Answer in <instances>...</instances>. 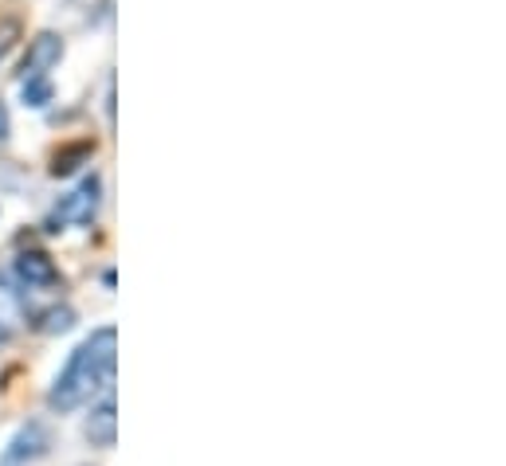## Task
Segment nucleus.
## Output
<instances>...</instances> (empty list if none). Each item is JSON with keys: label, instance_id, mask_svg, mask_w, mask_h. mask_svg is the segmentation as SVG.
<instances>
[{"label": "nucleus", "instance_id": "9b49d317", "mask_svg": "<svg viewBox=\"0 0 506 466\" xmlns=\"http://www.w3.org/2000/svg\"><path fill=\"white\" fill-rule=\"evenodd\" d=\"M8 341V321H5V314H0V345Z\"/></svg>", "mask_w": 506, "mask_h": 466}, {"label": "nucleus", "instance_id": "6e6552de", "mask_svg": "<svg viewBox=\"0 0 506 466\" xmlns=\"http://www.w3.org/2000/svg\"><path fill=\"white\" fill-rule=\"evenodd\" d=\"M71 326H75V309L71 306H52V309L40 314V321H35L40 333H67Z\"/></svg>", "mask_w": 506, "mask_h": 466}, {"label": "nucleus", "instance_id": "20e7f679", "mask_svg": "<svg viewBox=\"0 0 506 466\" xmlns=\"http://www.w3.org/2000/svg\"><path fill=\"white\" fill-rule=\"evenodd\" d=\"M59 59H63V35L40 32L28 43V55H24V63H20V82L24 79H47V71H52Z\"/></svg>", "mask_w": 506, "mask_h": 466}, {"label": "nucleus", "instance_id": "1a4fd4ad", "mask_svg": "<svg viewBox=\"0 0 506 466\" xmlns=\"http://www.w3.org/2000/svg\"><path fill=\"white\" fill-rule=\"evenodd\" d=\"M20 99H24V106H32V110H43V106L52 102V79H24Z\"/></svg>", "mask_w": 506, "mask_h": 466}, {"label": "nucleus", "instance_id": "f03ea898", "mask_svg": "<svg viewBox=\"0 0 506 466\" xmlns=\"http://www.w3.org/2000/svg\"><path fill=\"white\" fill-rule=\"evenodd\" d=\"M99 204H102V181L99 173L82 176V185L75 188V193H67L59 204L52 208V216L43 220L47 232H63V228H91L94 216H99Z\"/></svg>", "mask_w": 506, "mask_h": 466}, {"label": "nucleus", "instance_id": "9d476101", "mask_svg": "<svg viewBox=\"0 0 506 466\" xmlns=\"http://www.w3.org/2000/svg\"><path fill=\"white\" fill-rule=\"evenodd\" d=\"M0 141H8V106L0 102Z\"/></svg>", "mask_w": 506, "mask_h": 466}, {"label": "nucleus", "instance_id": "f257e3e1", "mask_svg": "<svg viewBox=\"0 0 506 466\" xmlns=\"http://www.w3.org/2000/svg\"><path fill=\"white\" fill-rule=\"evenodd\" d=\"M114 353H118V333L114 326H102L94 329L87 341L71 353L67 368L55 376L52 392H47V408L67 415L82 408L94 392H106L114 385Z\"/></svg>", "mask_w": 506, "mask_h": 466}, {"label": "nucleus", "instance_id": "0eeeda50", "mask_svg": "<svg viewBox=\"0 0 506 466\" xmlns=\"http://www.w3.org/2000/svg\"><path fill=\"white\" fill-rule=\"evenodd\" d=\"M91 153H94V141H79V146L59 149V153H55V161H52V176H67V173H75V169H79V161H87Z\"/></svg>", "mask_w": 506, "mask_h": 466}, {"label": "nucleus", "instance_id": "f8f14e48", "mask_svg": "<svg viewBox=\"0 0 506 466\" xmlns=\"http://www.w3.org/2000/svg\"><path fill=\"white\" fill-rule=\"evenodd\" d=\"M5 47H8V43H0V55H5Z\"/></svg>", "mask_w": 506, "mask_h": 466}, {"label": "nucleus", "instance_id": "423d86ee", "mask_svg": "<svg viewBox=\"0 0 506 466\" xmlns=\"http://www.w3.org/2000/svg\"><path fill=\"white\" fill-rule=\"evenodd\" d=\"M87 439L94 447H114V439H118V415H114V400L106 396L99 408H94L87 415Z\"/></svg>", "mask_w": 506, "mask_h": 466}, {"label": "nucleus", "instance_id": "7ed1b4c3", "mask_svg": "<svg viewBox=\"0 0 506 466\" xmlns=\"http://www.w3.org/2000/svg\"><path fill=\"white\" fill-rule=\"evenodd\" d=\"M47 451H52V432H47L43 420H28L16 432V439L8 443L5 451V462L0 466H28V462H40Z\"/></svg>", "mask_w": 506, "mask_h": 466}, {"label": "nucleus", "instance_id": "39448f33", "mask_svg": "<svg viewBox=\"0 0 506 466\" xmlns=\"http://www.w3.org/2000/svg\"><path fill=\"white\" fill-rule=\"evenodd\" d=\"M16 274L24 286H35V290H55V286H63V274L52 262V255L40 247H28L16 255Z\"/></svg>", "mask_w": 506, "mask_h": 466}]
</instances>
